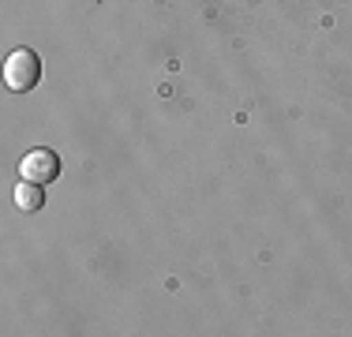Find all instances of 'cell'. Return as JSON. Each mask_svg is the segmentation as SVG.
<instances>
[{
	"mask_svg": "<svg viewBox=\"0 0 352 337\" xmlns=\"http://www.w3.org/2000/svg\"><path fill=\"white\" fill-rule=\"evenodd\" d=\"M56 176H60V157H56L53 150L38 146V150H30V154H23L19 180H30V184H41V188H45L49 180H56Z\"/></svg>",
	"mask_w": 352,
	"mask_h": 337,
	"instance_id": "obj_2",
	"label": "cell"
},
{
	"mask_svg": "<svg viewBox=\"0 0 352 337\" xmlns=\"http://www.w3.org/2000/svg\"><path fill=\"white\" fill-rule=\"evenodd\" d=\"M38 79H41L38 53H30V49H15V53L4 61V87L12 90V94H27V90H34Z\"/></svg>",
	"mask_w": 352,
	"mask_h": 337,
	"instance_id": "obj_1",
	"label": "cell"
},
{
	"mask_svg": "<svg viewBox=\"0 0 352 337\" xmlns=\"http://www.w3.org/2000/svg\"><path fill=\"white\" fill-rule=\"evenodd\" d=\"M15 206L27 210V214H34V210L45 206V191H41V184H30V180L15 184Z\"/></svg>",
	"mask_w": 352,
	"mask_h": 337,
	"instance_id": "obj_3",
	"label": "cell"
}]
</instances>
